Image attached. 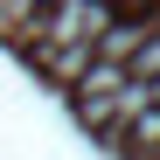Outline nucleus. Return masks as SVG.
<instances>
[{
    "instance_id": "obj_1",
    "label": "nucleus",
    "mask_w": 160,
    "mask_h": 160,
    "mask_svg": "<svg viewBox=\"0 0 160 160\" xmlns=\"http://www.w3.org/2000/svg\"><path fill=\"white\" fill-rule=\"evenodd\" d=\"M42 14V0H0V35H28Z\"/></svg>"
},
{
    "instance_id": "obj_2",
    "label": "nucleus",
    "mask_w": 160,
    "mask_h": 160,
    "mask_svg": "<svg viewBox=\"0 0 160 160\" xmlns=\"http://www.w3.org/2000/svg\"><path fill=\"white\" fill-rule=\"evenodd\" d=\"M132 77H160V28H146V42L132 49V63H125Z\"/></svg>"
}]
</instances>
